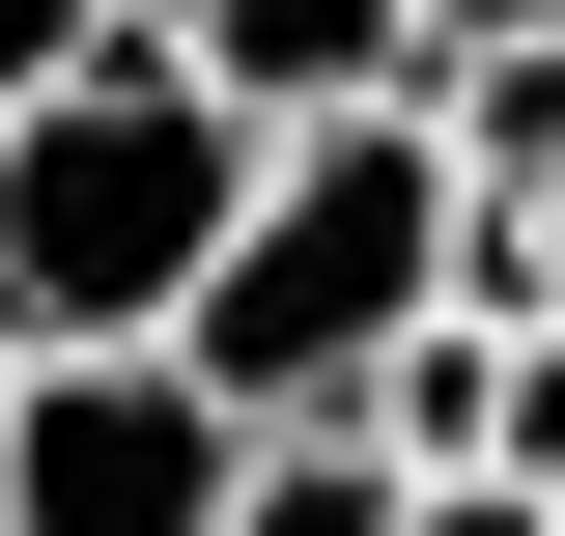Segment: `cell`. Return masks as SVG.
I'll return each mask as SVG.
<instances>
[{
	"label": "cell",
	"instance_id": "obj_5",
	"mask_svg": "<svg viewBox=\"0 0 565 536\" xmlns=\"http://www.w3.org/2000/svg\"><path fill=\"white\" fill-rule=\"evenodd\" d=\"M226 536H424V480L367 452V424H255V452H226Z\"/></svg>",
	"mask_w": 565,
	"mask_h": 536
},
{
	"label": "cell",
	"instance_id": "obj_4",
	"mask_svg": "<svg viewBox=\"0 0 565 536\" xmlns=\"http://www.w3.org/2000/svg\"><path fill=\"white\" fill-rule=\"evenodd\" d=\"M141 57L226 141H340V114H424V0H141Z\"/></svg>",
	"mask_w": 565,
	"mask_h": 536
},
{
	"label": "cell",
	"instance_id": "obj_7",
	"mask_svg": "<svg viewBox=\"0 0 565 536\" xmlns=\"http://www.w3.org/2000/svg\"><path fill=\"white\" fill-rule=\"evenodd\" d=\"M452 57H565V0H424V85Z\"/></svg>",
	"mask_w": 565,
	"mask_h": 536
},
{
	"label": "cell",
	"instance_id": "obj_6",
	"mask_svg": "<svg viewBox=\"0 0 565 536\" xmlns=\"http://www.w3.org/2000/svg\"><path fill=\"white\" fill-rule=\"evenodd\" d=\"M85 57H141V0H0V114H57Z\"/></svg>",
	"mask_w": 565,
	"mask_h": 536
},
{
	"label": "cell",
	"instance_id": "obj_8",
	"mask_svg": "<svg viewBox=\"0 0 565 536\" xmlns=\"http://www.w3.org/2000/svg\"><path fill=\"white\" fill-rule=\"evenodd\" d=\"M424 536H565V508H537V480H424Z\"/></svg>",
	"mask_w": 565,
	"mask_h": 536
},
{
	"label": "cell",
	"instance_id": "obj_1",
	"mask_svg": "<svg viewBox=\"0 0 565 536\" xmlns=\"http://www.w3.org/2000/svg\"><path fill=\"white\" fill-rule=\"evenodd\" d=\"M452 141L424 114H340V141H255V199H226V282H199V367L226 424H367L396 396V339L452 311Z\"/></svg>",
	"mask_w": 565,
	"mask_h": 536
},
{
	"label": "cell",
	"instance_id": "obj_3",
	"mask_svg": "<svg viewBox=\"0 0 565 536\" xmlns=\"http://www.w3.org/2000/svg\"><path fill=\"white\" fill-rule=\"evenodd\" d=\"M226 452L199 367H0V536H226Z\"/></svg>",
	"mask_w": 565,
	"mask_h": 536
},
{
	"label": "cell",
	"instance_id": "obj_2",
	"mask_svg": "<svg viewBox=\"0 0 565 536\" xmlns=\"http://www.w3.org/2000/svg\"><path fill=\"white\" fill-rule=\"evenodd\" d=\"M226 199H255V141L170 57H85L57 114H0V367H170L226 282Z\"/></svg>",
	"mask_w": 565,
	"mask_h": 536
}]
</instances>
